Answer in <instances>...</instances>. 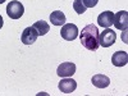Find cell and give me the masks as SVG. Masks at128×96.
<instances>
[{
    "label": "cell",
    "mask_w": 128,
    "mask_h": 96,
    "mask_svg": "<svg viewBox=\"0 0 128 96\" xmlns=\"http://www.w3.org/2000/svg\"><path fill=\"white\" fill-rule=\"evenodd\" d=\"M3 23H4V22H3V17H2V16H0V28H2V27H3Z\"/></svg>",
    "instance_id": "cell-16"
},
{
    "label": "cell",
    "mask_w": 128,
    "mask_h": 96,
    "mask_svg": "<svg viewBox=\"0 0 128 96\" xmlns=\"http://www.w3.org/2000/svg\"><path fill=\"white\" fill-rule=\"evenodd\" d=\"M115 40H116L115 32L110 28H105L101 34H99V46L109 48L115 42Z\"/></svg>",
    "instance_id": "cell-3"
},
{
    "label": "cell",
    "mask_w": 128,
    "mask_h": 96,
    "mask_svg": "<svg viewBox=\"0 0 128 96\" xmlns=\"http://www.w3.org/2000/svg\"><path fill=\"white\" fill-rule=\"evenodd\" d=\"M4 2H5V0H0V4H3Z\"/></svg>",
    "instance_id": "cell-17"
},
{
    "label": "cell",
    "mask_w": 128,
    "mask_h": 96,
    "mask_svg": "<svg viewBox=\"0 0 128 96\" xmlns=\"http://www.w3.org/2000/svg\"><path fill=\"white\" fill-rule=\"evenodd\" d=\"M80 41L84 49L95 51L99 48V30L95 24H87L80 35Z\"/></svg>",
    "instance_id": "cell-1"
},
{
    "label": "cell",
    "mask_w": 128,
    "mask_h": 96,
    "mask_svg": "<svg viewBox=\"0 0 128 96\" xmlns=\"http://www.w3.org/2000/svg\"><path fill=\"white\" fill-rule=\"evenodd\" d=\"M58 87H59V90H60L62 92H64V94H72L74 90L77 88V82L74 81L73 78L66 77V78H63V80L59 82Z\"/></svg>",
    "instance_id": "cell-9"
},
{
    "label": "cell",
    "mask_w": 128,
    "mask_h": 96,
    "mask_svg": "<svg viewBox=\"0 0 128 96\" xmlns=\"http://www.w3.org/2000/svg\"><path fill=\"white\" fill-rule=\"evenodd\" d=\"M112 63L113 66L115 67H123L128 63V54L127 51H123V50H119V51H115L113 56H112Z\"/></svg>",
    "instance_id": "cell-10"
},
{
    "label": "cell",
    "mask_w": 128,
    "mask_h": 96,
    "mask_svg": "<svg viewBox=\"0 0 128 96\" xmlns=\"http://www.w3.org/2000/svg\"><path fill=\"white\" fill-rule=\"evenodd\" d=\"M92 84L98 88H105L110 84V80L109 77H106L105 74H95L91 80Z\"/></svg>",
    "instance_id": "cell-11"
},
{
    "label": "cell",
    "mask_w": 128,
    "mask_h": 96,
    "mask_svg": "<svg viewBox=\"0 0 128 96\" xmlns=\"http://www.w3.org/2000/svg\"><path fill=\"white\" fill-rule=\"evenodd\" d=\"M113 19H114V13L112 10H105V12L99 14L98 24L104 28H109L110 26H113Z\"/></svg>",
    "instance_id": "cell-8"
},
{
    "label": "cell",
    "mask_w": 128,
    "mask_h": 96,
    "mask_svg": "<svg viewBox=\"0 0 128 96\" xmlns=\"http://www.w3.org/2000/svg\"><path fill=\"white\" fill-rule=\"evenodd\" d=\"M34 27L36 31H37V34H38V36H44V35H46L48 32L50 31V26H49V23L48 22H45V20H37L36 23H34Z\"/></svg>",
    "instance_id": "cell-13"
},
{
    "label": "cell",
    "mask_w": 128,
    "mask_h": 96,
    "mask_svg": "<svg viewBox=\"0 0 128 96\" xmlns=\"http://www.w3.org/2000/svg\"><path fill=\"white\" fill-rule=\"evenodd\" d=\"M66 20H67L66 14H64L62 10H54V12L50 14V22L54 26H63L66 23Z\"/></svg>",
    "instance_id": "cell-12"
},
{
    "label": "cell",
    "mask_w": 128,
    "mask_h": 96,
    "mask_svg": "<svg viewBox=\"0 0 128 96\" xmlns=\"http://www.w3.org/2000/svg\"><path fill=\"white\" fill-rule=\"evenodd\" d=\"M37 37H38L37 31L31 26V27H27V28L23 30L20 40H22V42H23L24 45H32V44H34V42L37 40Z\"/></svg>",
    "instance_id": "cell-7"
},
{
    "label": "cell",
    "mask_w": 128,
    "mask_h": 96,
    "mask_svg": "<svg viewBox=\"0 0 128 96\" xmlns=\"http://www.w3.org/2000/svg\"><path fill=\"white\" fill-rule=\"evenodd\" d=\"M60 36L66 41H73L78 37V27L73 23H64L60 30Z\"/></svg>",
    "instance_id": "cell-4"
},
{
    "label": "cell",
    "mask_w": 128,
    "mask_h": 96,
    "mask_svg": "<svg viewBox=\"0 0 128 96\" xmlns=\"http://www.w3.org/2000/svg\"><path fill=\"white\" fill-rule=\"evenodd\" d=\"M76 73V64L72 62H64L56 69V74L59 77H72Z\"/></svg>",
    "instance_id": "cell-6"
},
{
    "label": "cell",
    "mask_w": 128,
    "mask_h": 96,
    "mask_svg": "<svg viewBox=\"0 0 128 96\" xmlns=\"http://www.w3.org/2000/svg\"><path fill=\"white\" fill-rule=\"evenodd\" d=\"M73 9L76 10V13L77 14H83L84 12H86V6H84L83 2L82 0H74L73 2Z\"/></svg>",
    "instance_id": "cell-14"
},
{
    "label": "cell",
    "mask_w": 128,
    "mask_h": 96,
    "mask_svg": "<svg viewBox=\"0 0 128 96\" xmlns=\"http://www.w3.org/2000/svg\"><path fill=\"white\" fill-rule=\"evenodd\" d=\"M113 24L115 26V28H118L120 31L127 30V26H128V12L127 10H120V12L114 14Z\"/></svg>",
    "instance_id": "cell-5"
},
{
    "label": "cell",
    "mask_w": 128,
    "mask_h": 96,
    "mask_svg": "<svg viewBox=\"0 0 128 96\" xmlns=\"http://www.w3.org/2000/svg\"><path fill=\"white\" fill-rule=\"evenodd\" d=\"M82 2H83V4H84L86 8H94L99 3V0H82Z\"/></svg>",
    "instance_id": "cell-15"
},
{
    "label": "cell",
    "mask_w": 128,
    "mask_h": 96,
    "mask_svg": "<svg viewBox=\"0 0 128 96\" xmlns=\"http://www.w3.org/2000/svg\"><path fill=\"white\" fill-rule=\"evenodd\" d=\"M24 13V8L20 2H17V0H13L6 5V14L9 18L12 19H19Z\"/></svg>",
    "instance_id": "cell-2"
}]
</instances>
